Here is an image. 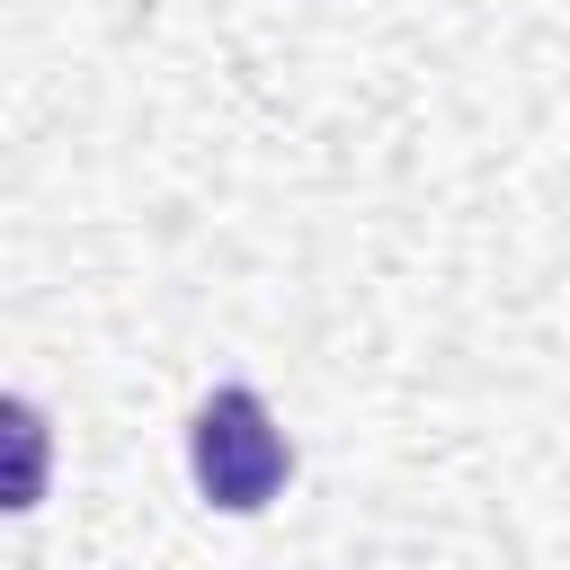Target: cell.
<instances>
[{"instance_id": "6da1fadb", "label": "cell", "mask_w": 570, "mask_h": 570, "mask_svg": "<svg viewBox=\"0 0 570 570\" xmlns=\"http://www.w3.org/2000/svg\"><path fill=\"white\" fill-rule=\"evenodd\" d=\"M187 472L223 517H258L285 481H294V445L276 428V410L249 383H214L187 419Z\"/></svg>"}]
</instances>
